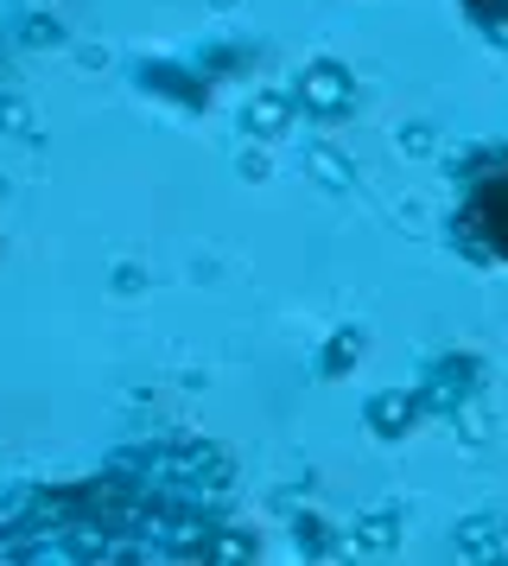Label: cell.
I'll use <instances>...</instances> for the list:
<instances>
[{
	"label": "cell",
	"instance_id": "cell-1",
	"mask_svg": "<svg viewBox=\"0 0 508 566\" xmlns=\"http://www.w3.org/2000/svg\"><path fill=\"white\" fill-rule=\"evenodd\" d=\"M483 230L496 235V249L508 255V166L483 185Z\"/></svg>",
	"mask_w": 508,
	"mask_h": 566
}]
</instances>
